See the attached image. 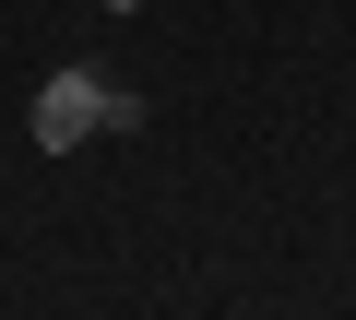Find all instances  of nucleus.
Wrapping results in <instances>:
<instances>
[{
	"mask_svg": "<svg viewBox=\"0 0 356 320\" xmlns=\"http://www.w3.org/2000/svg\"><path fill=\"white\" fill-rule=\"evenodd\" d=\"M95 12H143V0H95Z\"/></svg>",
	"mask_w": 356,
	"mask_h": 320,
	"instance_id": "obj_2",
	"label": "nucleus"
},
{
	"mask_svg": "<svg viewBox=\"0 0 356 320\" xmlns=\"http://www.w3.org/2000/svg\"><path fill=\"white\" fill-rule=\"evenodd\" d=\"M24 130H36L48 154L95 142V130H107V83H95V71H48V83H36V119H24Z\"/></svg>",
	"mask_w": 356,
	"mask_h": 320,
	"instance_id": "obj_1",
	"label": "nucleus"
}]
</instances>
